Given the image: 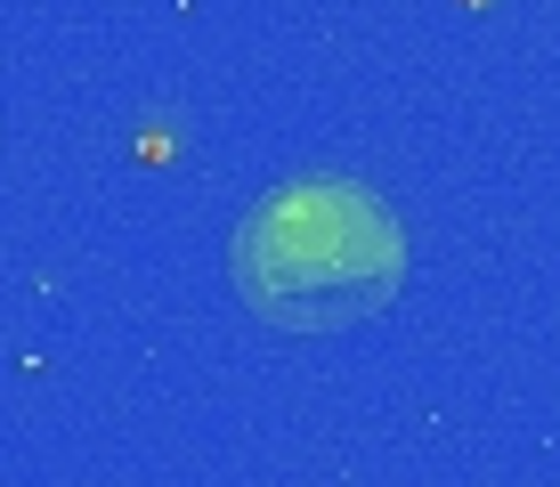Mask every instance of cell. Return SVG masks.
Masks as SVG:
<instances>
[{
  "label": "cell",
  "mask_w": 560,
  "mask_h": 487,
  "mask_svg": "<svg viewBox=\"0 0 560 487\" xmlns=\"http://www.w3.org/2000/svg\"><path fill=\"white\" fill-rule=\"evenodd\" d=\"M407 260L415 252L398 211L341 171H301L268 187L228 244L236 301L277 334H341L382 317L407 292Z\"/></svg>",
  "instance_id": "cell-1"
}]
</instances>
